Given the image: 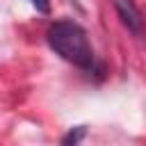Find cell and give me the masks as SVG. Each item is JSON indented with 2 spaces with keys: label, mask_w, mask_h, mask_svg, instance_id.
<instances>
[{
  "label": "cell",
  "mask_w": 146,
  "mask_h": 146,
  "mask_svg": "<svg viewBox=\"0 0 146 146\" xmlns=\"http://www.w3.org/2000/svg\"><path fill=\"white\" fill-rule=\"evenodd\" d=\"M48 43L50 48L66 62H71L78 68L89 71L94 66V48L89 43V36L82 25L75 21H55L48 27Z\"/></svg>",
  "instance_id": "6da1fadb"
},
{
  "label": "cell",
  "mask_w": 146,
  "mask_h": 146,
  "mask_svg": "<svg viewBox=\"0 0 146 146\" xmlns=\"http://www.w3.org/2000/svg\"><path fill=\"white\" fill-rule=\"evenodd\" d=\"M114 7H116V14H119L121 23L130 32H135V34L144 32V18H141V11L137 9L135 0H114Z\"/></svg>",
  "instance_id": "7a4b0ae2"
},
{
  "label": "cell",
  "mask_w": 146,
  "mask_h": 146,
  "mask_svg": "<svg viewBox=\"0 0 146 146\" xmlns=\"http://www.w3.org/2000/svg\"><path fill=\"white\" fill-rule=\"evenodd\" d=\"M84 135H87V128H84V125H78V128H73V130H68V132L64 135L62 146H78Z\"/></svg>",
  "instance_id": "3957f363"
},
{
  "label": "cell",
  "mask_w": 146,
  "mask_h": 146,
  "mask_svg": "<svg viewBox=\"0 0 146 146\" xmlns=\"http://www.w3.org/2000/svg\"><path fill=\"white\" fill-rule=\"evenodd\" d=\"M30 5H32L39 14H48V11H50V0H30Z\"/></svg>",
  "instance_id": "277c9868"
}]
</instances>
